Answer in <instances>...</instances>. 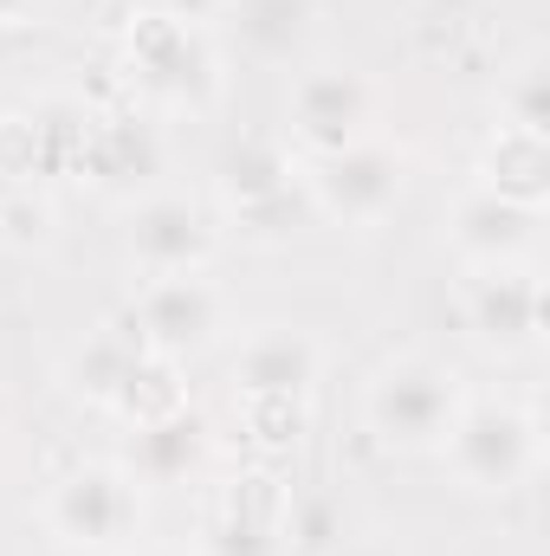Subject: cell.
Listing matches in <instances>:
<instances>
[{"label":"cell","mask_w":550,"mask_h":556,"mask_svg":"<svg viewBox=\"0 0 550 556\" xmlns=\"http://www.w3.org/2000/svg\"><path fill=\"white\" fill-rule=\"evenodd\" d=\"M440 459L466 492L505 498L538 472L545 433H538V415L525 402H512V395H466L453 427H447V440H440Z\"/></svg>","instance_id":"obj_1"},{"label":"cell","mask_w":550,"mask_h":556,"mask_svg":"<svg viewBox=\"0 0 550 556\" xmlns=\"http://www.w3.org/2000/svg\"><path fill=\"white\" fill-rule=\"evenodd\" d=\"M460 402H466V382H460V369L453 363H440V356H389L376 376H370V389H363V420H370V433L389 446V453H440V440H447V427L460 415Z\"/></svg>","instance_id":"obj_2"},{"label":"cell","mask_w":550,"mask_h":556,"mask_svg":"<svg viewBox=\"0 0 550 556\" xmlns=\"http://www.w3.org/2000/svg\"><path fill=\"white\" fill-rule=\"evenodd\" d=\"M130 78H137V91L149 104L188 111V117L214 111V98L227 85L208 26L188 20V13H168V7L142 13L137 26H130Z\"/></svg>","instance_id":"obj_3"},{"label":"cell","mask_w":550,"mask_h":556,"mask_svg":"<svg viewBox=\"0 0 550 556\" xmlns=\"http://www.w3.org/2000/svg\"><path fill=\"white\" fill-rule=\"evenodd\" d=\"M304 175V194L317 207V220H337V227H383L402 201V181H409V162L402 149H389L383 137H363L350 149H330V155H311L298 162Z\"/></svg>","instance_id":"obj_4"},{"label":"cell","mask_w":550,"mask_h":556,"mask_svg":"<svg viewBox=\"0 0 550 556\" xmlns=\"http://www.w3.org/2000/svg\"><path fill=\"white\" fill-rule=\"evenodd\" d=\"M137 525H142V485L124 466H111V459L72 466L46 492V531H52V544L117 556L137 538Z\"/></svg>","instance_id":"obj_5"},{"label":"cell","mask_w":550,"mask_h":556,"mask_svg":"<svg viewBox=\"0 0 550 556\" xmlns=\"http://www.w3.org/2000/svg\"><path fill=\"white\" fill-rule=\"evenodd\" d=\"M214 181H221L227 214H234L240 227L266 233V240L291 233L298 214H317L311 194H304V175H298L291 149L273 142V137H240L221 162H214Z\"/></svg>","instance_id":"obj_6"},{"label":"cell","mask_w":550,"mask_h":556,"mask_svg":"<svg viewBox=\"0 0 550 556\" xmlns=\"http://www.w3.org/2000/svg\"><path fill=\"white\" fill-rule=\"evenodd\" d=\"M124 330L137 337L149 356H201L221 330H227V298L208 273H168V278H142L130 311H124Z\"/></svg>","instance_id":"obj_7"},{"label":"cell","mask_w":550,"mask_h":556,"mask_svg":"<svg viewBox=\"0 0 550 556\" xmlns=\"http://www.w3.org/2000/svg\"><path fill=\"white\" fill-rule=\"evenodd\" d=\"M376 85L357 65H311L291 98H285V137L298 149V162L350 149V142L376 137Z\"/></svg>","instance_id":"obj_8"},{"label":"cell","mask_w":550,"mask_h":556,"mask_svg":"<svg viewBox=\"0 0 550 556\" xmlns=\"http://www.w3.org/2000/svg\"><path fill=\"white\" fill-rule=\"evenodd\" d=\"M460 317L492 356H525L545 337V278L532 260L512 266H466L460 285Z\"/></svg>","instance_id":"obj_9"},{"label":"cell","mask_w":550,"mask_h":556,"mask_svg":"<svg viewBox=\"0 0 550 556\" xmlns=\"http://www.w3.org/2000/svg\"><path fill=\"white\" fill-rule=\"evenodd\" d=\"M124 253L142 278L208 273V260L221 253V227L195 194H142L124 227Z\"/></svg>","instance_id":"obj_10"},{"label":"cell","mask_w":550,"mask_h":556,"mask_svg":"<svg viewBox=\"0 0 550 556\" xmlns=\"http://www.w3.org/2000/svg\"><path fill=\"white\" fill-rule=\"evenodd\" d=\"M227 376H234L240 402L247 395H298V402H311V389L324 376V343L304 324H260L253 337H240Z\"/></svg>","instance_id":"obj_11"},{"label":"cell","mask_w":550,"mask_h":556,"mask_svg":"<svg viewBox=\"0 0 550 556\" xmlns=\"http://www.w3.org/2000/svg\"><path fill=\"white\" fill-rule=\"evenodd\" d=\"M538 220H545V207L505 201V194H492V188L473 181V188L447 207V247H453L466 266H512V260H532Z\"/></svg>","instance_id":"obj_12"},{"label":"cell","mask_w":550,"mask_h":556,"mask_svg":"<svg viewBox=\"0 0 550 556\" xmlns=\"http://www.w3.org/2000/svg\"><path fill=\"white\" fill-rule=\"evenodd\" d=\"M285 505L291 485H278L273 472H240L221 492V511L208 518V544L201 556H278L285 551Z\"/></svg>","instance_id":"obj_13"},{"label":"cell","mask_w":550,"mask_h":556,"mask_svg":"<svg viewBox=\"0 0 550 556\" xmlns=\"http://www.w3.org/2000/svg\"><path fill=\"white\" fill-rule=\"evenodd\" d=\"M208 453H214V427H208V415H195V408L182 402V408H168V415L130 427L124 472H130L137 485H182V479H195V472L208 466Z\"/></svg>","instance_id":"obj_14"},{"label":"cell","mask_w":550,"mask_h":556,"mask_svg":"<svg viewBox=\"0 0 550 556\" xmlns=\"http://www.w3.org/2000/svg\"><path fill=\"white\" fill-rule=\"evenodd\" d=\"M214 7H221V33L253 65H291V59H304V46L317 39V20H324L317 0H214Z\"/></svg>","instance_id":"obj_15"},{"label":"cell","mask_w":550,"mask_h":556,"mask_svg":"<svg viewBox=\"0 0 550 556\" xmlns=\"http://www.w3.org/2000/svg\"><path fill=\"white\" fill-rule=\"evenodd\" d=\"M78 175H91L104 194H130L149 175H162V130L142 117H91Z\"/></svg>","instance_id":"obj_16"},{"label":"cell","mask_w":550,"mask_h":556,"mask_svg":"<svg viewBox=\"0 0 550 556\" xmlns=\"http://www.w3.org/2000/svg\"><path fill=\"white\" fill-rule=\"evenodd\" d=\"M479 188L505 194V201H525V207H545L550 194V137L545 130H518V124H499L486 149H479Z\"/></svg>","instance_id":"obj_17"},{"label":"cell","mask_w":550,"mask_h":556,"mask_svg":"<svg viewBox=\"0 0 550 556\" xmlns=\"http://www.w3.org/2000/svg\"><path fill=\"white\" fill-rule=\"evenodd\" d=\"M137 356H142L137 337H130L124 324H104V330H91V337L65 356V389H72L78 402H91V408H111Z\"/></svg>","instance_id":"obj_18"},{"label":"cell","mask_w":550,"mask_h":556,"mask_svg":"<svg viewBox=\"0 0 550 556\" xmlns=\"http://www.w3.org/2000/svg\"><path fill=\"white\" fill-rule=\"evenodd\" d=\"M182 402H188L182 369L168 356H149L142 350L137 363H130V376H124V389H117V402H111V415H124L137 427V420H155V415H168V408H182Z\"/></svg>","instance_id":"obj_19"},{"label":"cell","mask_w":550,"mask_h":556,"mask_svg":"<svg viewBox=\"0 0 550 556\" xmlns=\"http://www.w3.org/2000/svg\"><path fill=\"white\" fill-rule=\"evenodd\" d=\"M285 551L298 556H330L350 544V518H343V505L337 498H324V492H304V498H291L285 505Z\"/></svg>","instance_id":"obj_20"},{"label":"cell","mask_w":550,"mask_h":556,"mask_svg":"<svg viewBox=\"0 0 550 556\" xmlns=\"http://www.w3.org/2000/svg\"><path fill=\"white\" fill-rule=\"evenodd\" d=\"M240 427H247V440L278 459V453H291L298 440H304V427H311V402H298V395H247L240 402Z\"/></svg>","instance_id":"obj_21"},{"label":"cell","mask_w":550,"mask_h":556,"mask_svg":"<svg viewBox=\"0 0 550 556\" xmlns=\"http://www.w3.org/2000/svg\"><path fill=\"white\" fill-rule=\"evenodd\" d=\"M499 124L545 130L550 137V59L545 52H525V59L512 65V78L499 85Z\"/></svg>","instance_id":"obj_22"},{"label":"cell","mask_w":550,"mask_h":556,"mask_svg":"<svg viewBox=\"0 0 550 556\" xmlns=\"http://www.w3.org/2000/svg\"><path fill=\"white\" fill-rule=\"evenodd\" d=\"M46 233H52V207L46 201H33V194L0 201V240L7 247H39Z\"/></svg>","instance_id":"obj_23"},{"label":"cell","mask_w":550,"mask_h":556,"mask_svg":"<svg viewBox=\"0 0 550 556\" xmlns=\"http://www.w3.org/2000/svg\"><path fill=\"white\" fill-rule=\"evenodd\" d=\"M330 556H402L396 544H383V538H350L343 551H330Z\"/></svg>","instance_id":"obj_24"},{"label":"cell","mask_w":550,"mask_h":556,"mask_svg":"<svg viewBox=\"0 0 550 556\" xmlns=\"http://www.w3.org/2000/svg\"><path fill=\"white\" fill-rule=\"evenodd\" d=\"M13 52H20V39H13V26H0V78L13 72Z\"/></svg>","instance_id":"obj_25"},{"label":"cell","mask_w":550,"mask_h":556,"mask_svg":"<svg viewBox=\"0 0 550 556\" xmlns=\"http://www.w3.org/2000/svg\"><path fill=\"white\" fill-rule=\"evenodd\" d=\"M20 13H26V0H0V26H13Z\"/></svg>","instance_id":"obj_26"},{"label":"cell","mask_w":550,"mask_h":556,"mask_svg":"<svg viewBox=\"0 0 550 556\" xmlns=\"http://www.w3.org/2000/svg\"><path fill=\"white\" fill-rule=\"evenodd\" d=\"M46 556H98V551H72V544H52Z\"/></svg>","instance_id":"obj_27"},{"label":"cell","mask_w":550,"mask_h":556,"mask_svg":"<svg viewBox=\"0 0 550 556\" xmlns=\"http://www.w3.org/2000/svg\"><path fill=\"white\" fill-rule=\"evenodd\" d=\"M149 556H182V551H149Z\"/></svg>","instance_id":"obj_28"}]
</instances>
